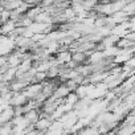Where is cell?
I'll return each mask as SVG.
<instances>
[{"label": "cell", "mask_w": 135, "mask_h": 135, "mask_svg": "<svg viewBox=\"0 0 135 135\" xmlns=\"http://www.w3.org/2000/svg\"><path fill=\"white\" fill-rule=\"evenodd\" d=\"M50 123H52V120H50L48 117H40V118L36 120L35 127H36L40 132H46V130L49 128Z\"/></svg>", "instance_id": "obj_1"}, {"label": "cell", "mask_w": 135, "mask_h": 135, "mask_svg": "<svg viewBox=\"0 0 135 135\" xmlns=\"http://www.w3.org/2000/svg\"><path fill=\"white\" fill-rule=\"evenodd\" d=\"M15 28H16V21L8 19L7 21H4V23L0 24V35H6V36H8Z\"/></svg>", "instance_id": "obj_2"}, {"label": "cell", "mask_w": 135, "mask_h": 135, "mask_svg": "<svg viewBox=\"0 0 135 135\" xmlns=\"http://www.w3.org/2000/svg\"><path fill=\"white\" fill-rule=\"evenodd\" d=\"M56 58L58 61V64H68L70 60H72V53L69 50H61V52H57L56 53Z\"/></svg>", "instance_id": "obj_3"}, {"label": "cell", "mask_w": 135, "mask_h": 135, "mask_svg": "<svg viewBox=\"0 0 135 135\" xmlns=\"http://www.w3.org/2000/svg\"><path fill=\"white\" fill-rule=\"evenodd\" d=\"M103 58H105V54H103L102 50H93V52L89 54L88 61H89V64H98V62H101Z\"/></svg>", "instance_id": "obj_4"}, {"label": "cell", "mask_w": 135, "mask_h": 135, "mask_svg": "<svg viewBox=\"0 0 135 135\" xmlns=\"http://www.w3.org/2000/svg\"><path fill=\"white\" fill-rule=\"evenodd\" d=\"M68 93H70V90H69V88L64 84V85H58L54 89V91H53L52 95H54L56 98H65L68 95Z\"/></svg>", "instance_id": "obj_5"}, {"label": "cell", "mask_w": 135, "mask_h": 135, "mask_svg": "<svg viewBox=\"0 0 135 135\" xmlns=\"http://www.w3.org/2000/svg\"><path fill=\"white\" fill-rule=\"evenodd\" d=\"M23 115L29 123H36V120L40 118V111H38V109H32V110L24 113Z\"/></svg>", "instance_id": "obj_6"}, {"label": "cell", "mask_w": 135, "mask_h": 135, "mask_svg": "<svg viewBox=\"0 0 135 135\" xmlns=\"http://www.w3.org/2000/svg\"><path fill=\"white\" fill-rule=\"evenodd\" d=\"M122 11L130 17V16H134L135 13V2L134 0H128V2L124 4V7L122 8Z\"/></svg>", "instance_id": "obj_7"}, {"label": "cell", "mask_w": 135, "mask_h": 135, "mask_svg": "<svg viewBox=\"0 0 135 135\" xmlns=\"http://www.w3.org/2000/svg\"><path fill=\"white\" fill-rule=\"evenodd\" d=\"M102 52H103L105 57H111V58H113L115 54L119 53V48H118L117 45H111V46H106V48H103Z\"/></svg>", "instance_id": "obj_8"}, {"label": "cell", "mask_w": 135, "mask_h": 135, "mask_svg": "<svg viewBox=\"0 0 135 135\" xmlns=\"http://www.w3.org/2000/svg\"><path fill=\"white\" fill-rule=\"evenodd\" d=\"M115 45L119 48V49H124V48H130V46H134V41H130L124 37H119L118 41L115 42Z\"/></svg>", "instance_id": "obj_9"}, {"label": "cell", "mask_w": 135, "mask_h": 135, "mask_svg": "<svg viewBox=\"0 0 135 135\" xmlns=\"http://www.w3.org/2000/svg\"><path fill=\"white\" fill-rule=\"evenodd\" d=\"M64 101L68 102V103H72V105L74 106V103L78 101V95H77L74 91H70V93H68V95L64 98Z\"/></svg>", "instance_id": "obj_10"}, {"label": "cell", "mask_w": 135, "mask_h": 135, "mask_svg": "<svg viewBox=\"0 0 135 135\" xmlns=\"http://www.w3.org/2000/svg\"><path fill=\"white\" fill-rule=\"evenodd\" d=\"M9 13H11V11L6 9V8H3L2 11H0V20H2V23H4V21H7L9 19Z\"/></svg>", "instance_id": "obj_11"}, {"label": "cell", "mask_w": 135, "mask_h": 135, "mask_svg": "<svg viewBox=\"0 0 135 135\" xmlns=\"http://www.w3.org/2000/svg\"><path fill=\"white\" fill-rule=\"evenodd\" d=\"M65 85H66L68 88H69V90H70V91H74V89L77 88V84H76L72 78H70V80H66V81H65Z\"/></svg>", "instance_id": "obj_12"}, {"label": "cell", "mask_w": 135, "mask_h": 135, "mask_svg": "<svg viewBox=\"0 0 135 135\" xmlns=\"http://www.w3.org/2000/svg\"><path fill=\"white\" fill-rule=\"evenodd\" d=\"M124 65H127V66H130V68H135V57L134 56H131L126 62H123Z\"/></svg>", "instance_id": "obj_13"}, {"label": "cell", "mask_w": 135, "mask_h": 135, "mask_svg": "<svg viewBox=\"0 0 135 135\" xmlns=\"http://www.w3.org/2000/svg\"><path fill=\"white\" fill-rule=\"evenodd\" d=\"M0 82H3V74H0Z\"/></svg>", "instance_id": "obj_14"}, {"label": "cell", "mask_w": 135, "mask_h": 135, "mask_svg": "<svg viewBox=\"0 0 135 135\" xmlns=\"http://www.w3.org/2000/svg\"><path fill=\"white\" fill-rule=\"evenodd\" d=\"M21 2H27V0H21Z\"/></svg>", "instance_id": "obj_15"}]
</instances>
